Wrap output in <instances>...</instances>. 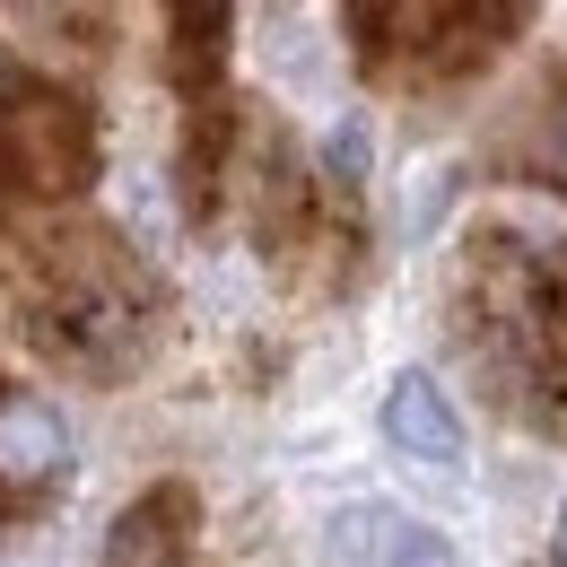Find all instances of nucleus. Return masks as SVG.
Masks as SVG:
<instances>
[{
	"instance_id": "obj_2",
	"label": "nucleus",
	"mask_w": 567,
	"mask_h": 567,
	"mask_svg": "<svg viewBox=\"0 0 567 567\" xmlns=\"http://www.w3.org/2000/svg\"><path fill=\"white\" fill-rule=\"evenodd\" d=\"M384 436L427 463V472H463V420H454V393L420 375V367H402L393 384H384Z\"/></svg>"
},
{
	"instance_id": "obj_4",
	"label": "nucleus",
	"mask_w": 567,
	"mask_h": 567,
	"mask_svg": "<svg viewBox=\"0 0 567 567\" xmlns=\"http://www.w3.org/2000/svg\"><path fill=\"white\" fill-rule=\"evenodd\" d=\"M62 472H71V427H62V411L35 402V393H0V481L44 489Z\"/></svg>"
},
{
	"instance_id": "obj_7",
	"label": "nucleus",
	"mask_w": 567,
	"mask_h": 567,
	"mask_svg": "<svg viewBox=\"0 0 567 567\" xmlns=\"http://www.w3.org/2000/svg\"><path fill=\"white\" fill-rule=\"evenodd\" d=\"M559 559H567V506H559Z\"/></svg>"
},
{
	"instance_id": "obj_6",
	"label": "nucleus",
	"mask_w": 567,
	"mask_h": 567,
	"mask_svg": "<svg viewBox=\"0 0 567 567\" xmlns=\"http://www.w3.org/2000/svg\"><path fill=\"white\" fill-rule=\"evenodd\" d=\"M542 166H550V175L567 184V105L550 114V132H542Z\"/></svg>"
},
{
	"instance_id": "obj_5",
	"label": "nucleus",
	"mask_w": 567,
	"mask_h": 567,
	"mask_svg": "<svg viewBox=\"0 0 567 567\" xmlns=\"http://www.w3.org/2000/svg\"><path fill=\"white\" fill-rule=\"evenodd\" d=\"M384 567H454V542L427 533V524H402V542H393V559H384Z\"/></svg>"
},
{
	"instance_id": "obj_3",
	"label": "nucleus",
	"mask_w": 567,
	"mask_h": 567,
	"mask_svg": "<svg viewBox=\"0 0 567 567\" xmlns=\"http://www.w3.org/2000/svg\"><path fill=\"white\" fill-rule=\"evenodd\" d=\"M193 489L184 481H157V489H141L123 515H114V533H105V567H184V550H193Z\"/></svg>"
},
{
	"instance_id": "obj_1",
	"label": "nucleus",
	"mask_w": 567,
	"mask_h": 567,
	"mask_svg": "<svg viewBox=\"0 0 567 567\" xmlns=\"http://www.w3.org/2000/svg\"><path fill=\"white\" fill-rule=\"evenodd\" d=\"M27 332L79 375H123L148 350V288L114 236H62L35 254Z\"/></svg>"
}]
</instances>
